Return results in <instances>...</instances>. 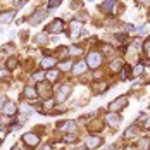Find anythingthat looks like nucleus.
<instances>
[{
  "label": "nucleus",
  "instance_id": "obj_1",
  "mask_svg": "<svg viewBox=\"0 0 150 150\" xmlns=\"http://www.w3.org/2000/svg\"><path fill=\"white\" fill-rule=\"evenodd\" d=\"M23 142H24L26 147L35 149V147L40 143V135H36V133H26V135L23 136Z\"/></svg>",
  "mask_w": 150,
  "mask_h": 150
},
{
  "label": "nucleus",
  "instance_id": "obj_2",
  "mask_svg": "<svg viewBox=\"0 0 150 150\" xmlns=\"http://www.w3.org/2000/svg\"><path fill=\"white\" fill-rule=\"evenodd\" d=\"M100 64H102V55H100L98 52H91V54H88V60H86V66H88V67L97 69Z\"/></svg>",
  "mask_w": 150,
  "mask_h": 150
},
{
  "label": "nucleus",
  "instance_id": "obj_3",
  "mask_svg": "<svg viewBox=\"0 0 150 150\" xmlns=\"http://www.w3.org/2000/svg\"><path fill=\"white\" fill-rule=\"evenodd\" d=\"M126 104H128V98H126V97H117L116 100H112V102L109 104V110H110V112H117L122 107H126Z\"/></svg>",
  "mask_w": 150,
  "mask_h": 150
},
{
  "label": "nucleus",
  "instance_id": "obj_4",
  "mask_svg": "<svg viewBox=\"0 0 150 150\" xmlns=\"http://www.w3.org/2000/svg\"><path fill=\"white\" fill-rule=\"evenodd\" d=\"M105 121H107V124H109V126L117 128V126H119V122H121V116H119V114H116V112H110V114H107Z\"/></svg>",
  "mask_w": 150,
  "mask_h": 150
},
{
  "label": "nucleus",
  "instance_id": "obj_5",
  "mask_svg": "<svg viewBox=\"0 0 150 150\" xmlns=\"http://www.w3.org/2000/svg\"><path fill=\"white\" fill-rule=\"evenodd\" d=\"M100 145H102V136H98V135H93L86 140V149H97Z\"/></svg>",
  "mask_w": 150,
  "mask_h": 150
},
{
  "label": "nucleus",
  "instance_id": "obj_6",
  "mask_svg": "<svg viewBox=\"0 0 150 150\" xmlns=\"http://www.w3.org/2000/svg\"><path fill=\"white\" fill-rule=\"evenodd\" d=\"M17 105L14 104V102H7L5 104V107H4V114L5 116H14V114H17Z\"/></svg>",
  "mask_w": 150,
  "mask_h": 150
},
{
  "label": "nucleus",
  "instance_id": "obj_7",
  "mask_svg": "<svg viewBox=\"0 0 150 150\" xmlns=\"http://www.w3.org/2000/svg\"><path fill=\"white\" fill-rule=\"evenodd\" d=\"M67 93H69V85H62L60 90L57 91V102H62L67 97Z\"/></svg>",
  "mask_w": 150,
  "mask_h": 150
},
{
  "label": "nucleus",
  "instance_id": "obj_8",
  "mask_svg": "<svg viewBox=\"0 0 150 150\" xmlns=\"http://www.w3.org/2000/svg\"><path fill=\"white\" fill-rule=\"evenodd\" d=\"M48 30L52 31V33H55V35H57V33H60V31H62V21H60V19H55L54 23H50Z\"/></svg>",
  "mask_w": 150,
  "mask_h": 150
},
{
  "label": "nucleus",
  "instance_id": "obj_9",
  "mask_svg": "<svg viewBox=\"0 0 150 150\" xmlns=\"http://www.w3.org/2000/svg\"><path fill=\"white\" fill-rule=\"evenodd\" d=\"M36 95H38V90H36L35 86H26V88H24V97H26V98L33 100V98H36Z\"/></svg>",
  "mask_w": 150,
  "mask_h": 150
},
{
  "label": "nucleus",
  "instance_id": "obj_10",
  "mask_svg": "<svg viewBox=\"0 0 150 150\" xmlns=\"http://www.w3.org/2000/svg\"><path fill=\"white\" fill-rule=\"evenodd\" d=\"M14 16H16V12L14 11H9V12H4V14H0V23H11L12 19H14Z\"/></svg>",
  "mask_w": 150,
  "mask_h": 150
},
{
  "label": "nucleus",
  "instance_id": "obj_11",
  "mask_svg": "<svg viewBox=\"0 0 150 150\" xmlns=\"http://www.w3.org/2000/svg\"><path fill=\"white\" fill-rule=\"evenodd\" d=\"M136 133H138V128L133 124V126H129V128L124 131V138H126V140H131V138H135L136 136Z\"/></svg>",
  "mask_w": 150,
  "mask_h": 150
},
{
  "label": "nucleus",
  "instance_id": "obj_12",
  "mask_svg": "<svg viewBox=\"0 0 150 150\" xmlns=\"http://www.w3.org/2000/svg\"><path fill=\"white\" fill-rule=\"evenodd\" d=\"M85 71H86V62H83V60H81V62L74 64V69H73V73H74V74H83Z\"/></svg>",
  "mask_w": 150,
  "mask_h": 150
},
{
  "label": "nucleus",
  "instance_id": "obj_13",
  "mask_svg": "<svg viewBox=\"0 0 150 150\" xmlns=\"http://www.w3.org/2000/svg\"><path fill=\"white\" fill-rule=\"evenodd\" d=\"M54 64H55V59H54V57H43L42 62H40V66H42V67H45V69L54 67Z\"/></svg>",
  "mask_w": 150,
  "mask_h": 150
},
{
  "label": "nucleus",
  "instance_id": "obj_14",
  "mask_svg": "<svg viewBox=\"0 0 150 150\" xmlns=\"http://www.w3.org/2000/svg\"><path fill=\"white\" fill-rule=\"evenodd\" d=\"M45 16H47V12H43V11H38V12H36L35 16H31L30 23H31V24H36V23H38V21H42Z\"/></svg>",
  "mask_w": 150,
  "mask_h": 150
},
{
  "label": "nucleus",
  "instance_id": "obj_15",
  "mask_svg": "<svg viewBox=\"0 0 150 150\" xmlns=\"http://www.w3.org/2000/svg\"><path fill=\"white\" fill-rule=\"evenodd\" d=\"M93 88H95V91H97V93H104V91L107 90V88H109V83H107V81H100V83H95V86H93Z\"/></svg>",
  "mask_w": 150,
  "mask_h": 150
},
{
  "label": "nucleus",
  "instance_id": "obj_16",
  "mask_svg": "<svg viewBox=\"0 0 150 150\" xmlns=\"http://www.w3.org/2000/svg\"><path fill=\"white\" fill-rule=\"evenodd\" d=\"M47 79L50 81V83H54V81H57L59 79V71H47Z\"/></svg>",
  "mask_w": 150,
  "mask_h": 150
},
{
  "label": "nucleus",
  "instance_id": "obj_17",
  "mask_svg": "<svg viewBox=\"0 0 150 150\" xmlns=\"http://www.w3.org/2000/svg\"><path fill=\"white\" fill-rule=\"evenodd\" d=\"M114 7H116V0H105L104 2V9L107 12H114Z\"/></svg>",
  "mask_w": 150,
  "mask_h": 150
},
{
  "label": "nucleus",
  "instance_id": "obj_18",
  "mask_svg": "<svg viewBox=\"0 0 150 150\" xmlns=\"http://www.w3.org/2000/svg\"><path fill=\"white\" fill-rule=\"evenodd\" d=\"M59 128H64L66 131H74V129H76V124H74V121H67L66 124H59Z\"/></svg>",
  "mask_w": 150,
  "mask_h": 150
},
{
  "label": "nucleus",
  "instance_id": "obj_19",
  "mask_svg": "<svg viewBox=\"0 0 150 150\" xmlns=\"http://www.w3.org/2000/svg\"><path fill=\"white\" fill-rule=\"evenodd\" d=\"M121 66H122V60H114V62L110 64V71H112V73H117L121 69Z\"/></svg>",
  "mask_w": 150,
  "mask_h": 150
},
{
  "label": "nucleus",
  "instance_id": "obj_20",
  "mask_svg": "<svg viewBox=\"0 0 150 150\" xmlns=\"http://www.w3.org/2000/svg\"><path fill=\"white\" fill-rule=\"evenodd\" d=\"M150 145V140L149 138H143V140H140L138 142V147H140V150H147V147Z\"/></svg>",
  "mask_w": 150,
  "mask_h": 150
},
{
  "label": "nucleus",
  "instance_id": "obj_21",
  "mask_svg": "<svg viewBox=\"0 0 150 150\" xmlns=\"http://www.w3.org/2000/svg\"><path fill=\"white\" fill-rule=\"evenodd\" d=\"M71 66H73V62H71V60H64V62H60V64H59V67L62 69V71H69V69H71Z\"/></svg>",
  "mask_w": 150,
  "mask_h": 150
},
{
  "label": "nucleus",
  "instance_id": "obj_22",
  "mask_svg": "<svg viewBox=\"0 0 150 150\" xmlns=\"http://www.w3.org/2000/svg\"><path fill=\"white\" fill-rule=\"evenodd\" d=\"M43 78H45V73H43V71H36V73L33 74V79H35V81H42Z\"/></svg>",
  "mask_w": 150,
  "mask_h": 150
},
{
  "label": "nucleus",
  "instance_id": "obj_23",
  "mask_svg": "<svg viewBox=\"0 0 150 150\" xmlns=\"http://www.w3.org/2000/svg\"><path fill=\"white\" fill-rule=\"evenodd\" d=\"M16 64H17V62H16V59H9V60H7V69H14Z\"/></svg>",
  "mask_w": 150,
  "mask_h": 150
},
{
  "label": "nucleus",
  "instance_id": "obj_24",
  "mask_svg": "<svg viewBox=\"0 0 150 150\" xmlns=\"http://www.w3.org/2000/svg\"><path fill=\"white\" fill-rule=\"evenodd\" d=\"M143 48H145V54L149 55V59H150V38L145 42V45H143Z\"/></svg>",
  "mask_w": 150,
  "mask_h": 150
},
{
  "label": "nucleus",
  "instance_id": "obj_25",
  "mask_svg": "<svg viewBox=\"0 0 150 150\" xmlns=\"http://www.w3.org/2000/svg\"><path fill=\"white\" fill-rule=\"evenodd\" d=\"M69 52H71L73 55H78V54H81V48H79V47H71Z\"/></svg>",
  "mask_w": 150,
  "mask_h": 150
},
{
  "label": "nucleus",
  "instance_id": "obj_26",
  "mask_svg": "<svg viewBox=\"0 0 150 150\" xmlns=\"http://www.w3.org/2000/svg\"><path fill=\"white\" fill-rule=\"evenodd\" d=\"M66 142H69V143H73V142H76V136L71 133V135H66Z\"/></svg>",
  "mask_w": 150,
  "mask_h": 150
},
{
  "label": "nucleus",
  "instance_id": "obj_27",
  "mask_svg": "<svg viewBox=\"0 0 150 150\" xmlns=\"http://www.w3.org/2000/svg\"><path fill=\"white\" fill-rule=\"evenodd\" d=\"M5 104H7V102H5V97H4V95H0V110H4Z\"/></svg>",
  "mask_w": 150,
  "mask_h": 150
},
{
  "label": "nucleus",
  "instance_id": "obj_28",
  "mask_svg": "<svg viewBox=\"0 0 150 150\" xmlns=\"http://www.w3.org/2000/svg\"><path fill=\"white\" fill-rule=\"evenodd\" d=\"M133 73H135V74H142V73H143V66H136L135 69H133Z\"/></svg>",
  "mask_w": 150,
  "mask_h": 150
},
{
  "label": "nucleus",
  "instance_id": "obj_29",
  "mask_svg": "<svg viewBox=\"0 0 150 150\" xmlns=\"http://www.w3.org/2000/svg\"><path fill=\"white\" fill-rule=\"evenodd\" d=\"M59 4H60V0H50L48 2V7H57Z\"/></svg>",
  "mask_w": 150,
  "mask_h": 150
},
{
  "label": "nucleus",
  "instance_id": "obj_30",
  "mask_svg": "<svg viewBox=\"0 0 150 150\" xmlns=\"http://www.w3.org/2000/svg\"><path fill=\"white\" fill-rule=\"evenodd\" d=\"M0 76H2V78H7L9 73H7V71H0Z\"/></svg>",
  "mask_w": 150,
  "mask_h": 150
},
{
  "label": "nucleus",
  "instance_id": "obj_31",
  "mask_svg": "<svg viewBox=\"0 0 150 150\" xmlns=\"http://www.w3.org/2000/svg\"><path fill=\"white\" fill-rule=\"evenodd\" d=\"M145 128H150V117L147 121H145Z\"/></svg>",
  "mask_w": 150,
  "mask_h": 150
},
{
  "label": "nucleus",
  "instance_id": "obj_32",
  "mask_svg": "<svg viewBox=\"0 0 150 150\" xmlns=\"http://www.w3.org/2000/svg\"><path fill=\"white\" fill-rule=\"evenodd\" d=\"M42 150H50V145H45V147H43Z\"/></svg>",
  "mask_w": 150,
  "mask_h": 150
},
{
  "label": "nucleus",
  "instance_id": "obj_33",
  "mask_svg": "<svg viewBox=\"0 0 150 150\" xmlns=\"http://www.w3.org/2000/svg\"><path fill=\"white\" fill-rule=\"evenodd\" d=\"M114 149H116V147H114V145H110V147H109L107 150H114Z\"/></svg>",
  "mask_w": 150,
  "mask_h": 150
},
{
  "label": "nucleus",
  "instance_id": "obj_34",
  "mask_svg": "<svg viewBox=\"0 0 150 150\" xmlns=\"http://www.w3.org/2000/svg\"><path fill=\"white\" fill-rule=\"evenodd\" d=\"M138 2H140V4H143V2H147V0H138Z\"/></svg>",
  "mask_w": 150,
  "mask_h": 150
},
{
  "label": "nucleus",
  "instance_id": "obj_35",
  "mask_svg": "<svg viewBox=\"0 0 150 150\" xmlns=\"http://www.w3.org/2000/svg\"><path fill=\"white\" fill-rule=\"evenodd\" d=\"M11 150H19V149H17V147H14V149H11Z\"/></svg>",
  "mask_w": 150,
  "mask_h": 150
},
{
  "label": "nucleus",
  "instance_id": "obj_36",
  "mask_svg": "<svg viewBox=\"0 0 150 150\" xmlns=\"http://www.w3.org/2000/svg\"><path fill=\"white\" fill-rule=\"evenodd\" d=\"M126 150H135V149H131V147H129V149H126Z\"/></svg>",
  "mask_w": 150,
  "mask_h": 150
}]
</instances>
